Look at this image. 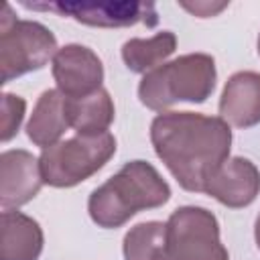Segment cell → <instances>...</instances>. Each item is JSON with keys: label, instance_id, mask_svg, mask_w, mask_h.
Masks as SVG:
<instances>
[{"label": "cell", "instance_id": "3", "mask_svg": "<svg viewBox=\"0 0 260 260\" xmlns=\"http://www.w3.org/2000/svg\"><path fill=\"white\" fill-rule=\"evenodd\" d=\"M215 79L213 57L189 53L144 73L138 83V98L148 110L162 114L177 102L203 104L213 93Z\"/></svg>", "mask_w": 260, "mask_h": 260}, {"label": "cell", "instance_id": "14", "mask_svg": "<svg viewBox=\"0 0 260 260\" xmlns=\"http://www.w3.org/2000/svg\"><path fill=\"white\" fill-rule=\"evenodd\" d=\"M69 126L79 136H95L108 132L114 122V102L108 89H98L85 98H67Z\"/></svg>", "mask_w": 260, "mask_h": 260}, {"label": "cell", "instance_id": "6", "mask_svg": "<svg viewBox=\"0 0 260 260\" xmlns=\"http://www.w3.org/2000/svg\"><path fill=\"white\" fill-rule=\"evenodd\" d=\"M165 260H230L217 217L197 205L175 209L167 219Z\"/></svg>", "mask_w": 260, "mask_h": 260}, {"label": "cell", "instance_id": "7", "mask_svg": "<svg viewBox=\"0 0 260 260\" xmlns=\"http://www.w3.org/2000/svg\"><path fill=\"white\" fill-rule=\"evenodd\" d=\"M22 6L30 10L57 12L59 16H71L81 24L102 28L132 26L138 22L156 26L158 22L156 6L152 2H22Z\"/></svg>", "mask_w": 260, "mask_h": 260}, {"label": "cell", "instance_id": "15", "mask_svg": "<svg viewBox=\"0 0 260 260\" xmlns=\"http://www.w3.org/2000/svg\"><path fill=\"white\" fill-rule=\"evenodd\" d=\"M177 49V37L171 30L156 32L148 39H130L122 45V59L134 73H148L169 59Z\"/></svg>", "mask_w": 260, "mask_h": 260}, {"label": "cell", "instance_id": "17", "mask_svg": "<svg viewBox=\"0 0 260 260\" xmlns=\"http://www.w3.org/2000/svg\"><path fill=\"white\" fill-rule=\"evenodd\" d=\"M24 110H26V102L20 95L2 93V132H0L2 142H8L18 134V128L24 118Z\"/></svg>", "mask_w": 260, "mask_h": 260}, {"label": "cell", "instance_id": "12", "mask_svg": "<svg viewBox=\"0 0 260 260\" xmlns=\"http://www.w3.org/2000/svg\"><path fill=\"white\" fill-rule=\"evenodd\" d=\"M43 252V230L37 219L20 211L0 215V260H39Z\"/></svg>", "mask_w": 260, "mask_h": 260}, {"label": "cell", "instance_id": "5", "mask_svg": "<svg viewBox=\"0 0 260 260\" xmlns=\"http://www.w3.org/2000/svg\"><path fill=\"white\" fill-rule=\"evenodd\" d=\"M55 35L37 20H18L10 4L0 18V69L2 83L43 69L57 53Z\"/></svg>", "mask_w": 260, "mask_h": 260}, {"label": "cell", "instance_id": "11", "mask_svg": "<svg viewBox=\"0 0 260 260\" xmlns=\"http://www.w3.org/2000/svg\"><path fill=\"white\" fill-rule=\"evenodd\" d=\"M219 118L236 128H252L260 124V73H234L219 98Z\"/></svg>", "mask_w": 260, "mask_h": 260}, {"label": "cell", "instance_id": "18", "mask_svg": "<svg viewBox=\"0 0 260 260\" xmlns=\"http://www.w3.org/2000/svg\"><path fill=\"white\" fill-rule=\"evenodd\" d=\"M181 6H183L185 10H189V12H193V14L199 16V18H207V16H213V14H217L219 10H223L228 4H225V2H221V4H211V2H195V4H191V2H181Z\"/></svg>", "mask_w": 260, "mask_h": 260}, {"label": "cell", "instance_id": "2", "mask_svg": "<svg viewBox=\"0 0 260 260\" xmlns=\"http://www.w3.org/2000/svg\"><path fill=\"white\" fill-rule=\"evenodd\" d=\"M171 199V187L146 160L126 162L114 177L91 191L87 211L106 230L124 225L142 209H154Z\"/></svg>", "mask_w": 260, "mask_h": 260}, {"label": "cell", "instance_id": "16", "mask_svg": "<svg viewBox=\"0 0 260 260\" xmlns=\"http://www.w3.org/2000/svg\"><path fill=\"white\" fill-rule=\"evenodd\" d=\"M167 223L142 221L130 228L124 236V260H165Z\"/></svg>", "mask_w": 260, "mask_h": 260}, {"label": "cell", "instance_id": "19", "mask_svg": "<svg viewBox=\"0 0 260 260\" xmlns=\"http://www.w3.org/2000/svg\"><path fill=\"white\" fill-rule=\"evenodd\" d=\"M254 238H256V246L260 250V213L256 217V223H254Z\"/></svg>", "mask_w": 260, "mask_h": 260}, {"label": "cell", "instance_id": "9", "mask_svg": "<svg viewBox=\"0 0 260 260\" xmlns=\"http://www.w3.org/2000/svg\"><path fill=\"white\" fill-rule=\"evenodd\" d=\"M39 158L28 150H4L0 154V205L2 211H14L35 199L43 187Z\"/></svg>", "mask_w": 260, "mask_h": 260}, {"label": "cell", "instance_id": "10", "mask_svg": "<svg viewBox=\"0 0 260 260\" xmlns=\"http://www.w3.org/2000/svg\"><path fill=\"white\" fill-rule=\"evenodd\" d=\"M203 193L225 207H246L260 193V171L252 160L244 156H232L211 175Z\"/></svg>", "mask_w": 260, "mask_h": 260}, {"label": "cell", "instance_id": "1", "mask_svg": "<svg viewBox=\"0 0 260 260\" xmlns=\"http://www.w3.org/2000/svg\"><path fill=\"white\" fill-rule=\"evenodd\" d=\"M150 142L185 191L203 193L211 175L230 158L232 128L219 116L162 112L150 124Z\"/></svg>", "mask_w": 260, "mask_h": 260}, {"label": "cell", "instance_id": "20", "mask_svg": "<svg viewBox=\"0 0 260 260\" xmlns=\"http://www.w3.org/2000/svg\"><path fill=\"white\" fill-rule=\"evenodd\" d=\"M258 55H260V35H258Z\"/></svg>", "mask_w": 260, "mask_h": 260}, {"label": "cell", "instance_id": "13", "mask_svg": "<svg viewBox=\"0 0 260 260\" xmlns=\"http://www.w3.org/2000/svg\"><path fill=\"white\" fill-rule=\"evenodd\" d=\"M67 128H71L67 118V98L59 89H45L26 124L28 140L41 148H49L59 142Z\"/></svg>", "mask_w": 260, "mask_h": 260}, {"label": "cell", "instance_id": "4", "mask_svg": "<svg viewBox=\"0 0 260 260\" xmlns=\"http://www.w3.org/2000/svg\"><path fill=\"white\" fill-rule=\"evenodd\" d=\"M116 152V138L110 132L95 136H73L43 148L39 167L43 181L57 189L75 187L98 173Z\"/></svg>", "mask_w": 260, "mask_h": 260}, {"label": "cell", "instance_id": "8", "mask_svg": "<svg viewBox=\"0 0 260 260\" xmlns=\"http://www.w3.org/2000/svg\"><path fill=\"white\" fill-rule=\"evenodd\" d=\"M53 77L65 98H85L102 89L104 65L85 45H65L53 57Z\"/></svg>", "mask_w": 260, "mask_h": 260}]
</instances>
